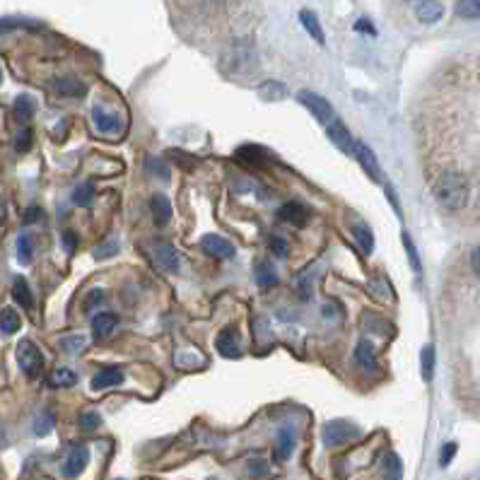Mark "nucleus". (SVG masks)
<instances>
[{"instance_id": "nucleus-1", "label": "nucleus", "mask_w": 480, "mask_h": 480, "mask_svg": "<svg viewBox=\"0 0 480 480\" xmlns=\"http://www.w3.org/2000/svg\"><path fill=\"white\" fill-rule=\"evenodd\" d=\"M432 193H435L437 203L442 208L456 213V210H463L468 205L471 186H468V179L461 172H442L437 177L435 186H432Z\"/></svg>"}, {"instance_id": "nucleus-2", "label": "nucleus", "mask_w": 480, "mask_h": 480, "mask_svg": "<svg viewBox=\"0 0 480 480\" xmlns=\"http://www.w3.org/2000/svg\"><path fill=\"white\" fill-rule=\"evenodd\" d=\"M256 68V49L249 41H234L223 56V70L230 75H249Z\"/></svg>"}, {"instance_id": "nucleus-3", "label": "nucleus", "mask_w": 480, "mask_h": 480, "mask_svg": "<svg viewBox=\"0 0 480 480\" xmlns=\"http://www.w3.org/2000/svg\"><path fill=\"white\" fill-rule=\"evenodd\" d=\"M17 362H20L22 372L27 374L29 379H36L41 374V369H44V355H41V350L29 338L20 340V345H17Z\"/></svg>"}, {"instance_id": "nucleus-4", "label": "nucleus", "mask_w": 480, "mask_h": 480, "mask_svg": "<svg viewBox=\"0 0 480 480\" xmlns=\"http://www.w3.org/2000/svg\"><path fill=\"white\" fill-rule=\"evenodd\" d=\"M357 435H360V430H357L355 425L345 423V420H333V423H329L324 427V444L340 447V444H345V442L355 440Z\"/></svg>"}, {"instance_id": "nucleus-5", "label": "nucleus", "mask_w": 480, "mask_h": 480, "mask_svg": "<svg viewBox=\"0 0 480 480\" xmlns=\"http://www.w3.org/2000/svg\"><path fill=\"white\" fill-rule=\"evenodd\" d=\"M297 99H299V104H304V107H307L309 112L321 121V123L329 126L331 121L336 119L333 107H331V104L326 102V99L321 97V94H314V92H309V89H304V92L297 94Z\"/></svg>"}, {"instance_id": "nucleus-6", "label": "nucleus", "mask_w": 480, "mask_h": 480, "mask_svg": "<svg viewBox=\"0 0 480 480\" xmlns=\"http://www.w3.org/2000/svg\"><path fill=\"white\" fill-rule=\"evenodd\" d=\"M89 463V449L87 447H73L68 453L66 463H63V476L66 478H77Z\"/></svg>"}, {"instance_id": "nucleus-7", "label": "nucleus", "mask_w": 480, "mask_h": 480, "mask_svg": "<svg viewBox=\"0 0 480 480\" xmlns=\"http://www.w3.org/2000/svg\"><path fill=\"white\" fill-rule=\"evenodd\" d=\"M352 157H355V160L360 162V167L369 174V177L374 179V181H379V179H382V170H379L377 155H374V152L369 150V145H365V142H355V150H352Z\"/></svg>"}, {"instance_id": "nucleus-8", "label": "nucleus", "mask_w": 480, "mask_h": 480, "mask_svg": "<svg viewBox=\"0 0 480 480\" xmlns=\"http://www.w3.org/2000/svg\"><path fill=\"white\" fill-rule=\"evenodd\" d=\"M326 133H329L331 142H333V145L338 147L340 152H345V155L352 157V150H355V140H352V135L347 133V128L340 123V121H331L329 128H326Z\"/></svg>"}, {"instance_id": "nucleus-9", "label": "nucleus", "mask_w": 480, "mask_h": 480, "mask_svg": "<svg viewBox=\"0 0 480 480\" xmlns=\"http://www.w3.org/2000/svg\"><path fill=\"white\" fill-rule=\"evenodd\" d=\"M200 246H203L205 254H210L215 258H234V254H237L234 246L218 234H205L203 239H200Z\"/></svg>"}, {"instance_id": "nucleus-10", "label": "nucleus", "mask_w": 480, "mask_h": 480, "mask_svg": "<svg viewBox=\"0 0 480 480\" xmlns=\"http://www.w3.org/2000/svg\"><path fill=\"white\" fill-rule=\"evenodd\" d=\"M442 15H444V5H442L440 0H420V3L415 5V17H418L423 24L440 22Z\"/></svg>"}, {"instance_id": "nucleus-11", "label": "nucleus", "mask_w": 480, "mask_h": 480, "mask_svg": "<svg viewBox=\"0 0 480 480\" xmlns=\"http://www.w3.org/2000/svg\"><path fill=\"white\" fill-rule=\"evenodd\" d=\"M123 384V372L119 367H107V369H99L92 379V389L94 391H104V389H114Z\"/></svg>"}, {"instance_id": "nucleus-12", "label": "nucleus", "mask_w": 480, "mask_h": 480, "mask_svg": "<svg viewBox=\"0 0 480 480\" xmlns=\"http://www.w3.org/2000/svg\"><path fill=\"white\" fill-rule=\"evenodd\" d=\"M278 218H280L283 223L292 225V227H302L304 223H307V208H304L302 203H297V200H290V203L280 205Z\"/></svg>"}, {"instance_id": "nucleus-13", "label": "nucleus", "mask_w": 480, "mask_h": 480, "mask_svg": "<svg viewBox=\"0 0 480 480\" xmlns=\"http://www.w3.org/2000/svg\"><path fill=\"white\" fill-rule=\"evenodd\" d=\"M116 324H119V316L112 314V311H102V314H97L92 319V333L94 338L104 340L109 338V336L116 331Z\"/></svg>"}, {"instance_id": "nucleus-14", "label": "nucleus", "mask_w": 480, "mask_h": 480, "mask_svg": "<svg viewBox=\"0 0 480 480\" xmlns=\"http://www.w3.org/2000/svg\"><path fill=\"white\" fill-rule=\"evenodd\" d=\"M150 210H152V220H155V225H160V227L170 225L172 203H170V198H167L165 193H155V196L150 198Z\"/></svg>"}, {"instance_id": "nucleus-15", "label": "nucleus", "mask_w": 480, "mask_h": 480, "mask_svg": "<svg viewBox=\"0 0 480 480\" xmlns=\"http://www.w3.org/2000/svg\"><path fill=\"white\" fill-rule=\"evenodd\" d=\"M294 444H297L294 427H283L280 435H278V440H276V458L278 461H287L294 451Z\"/></svg>"}, {"instance_id": "nucleus-16", "label": "nucleus", "mask_w": 480, "mask_h": 480, "mask_svg": "<svg viewBox=\"0 0 480 480\" xmlns=\"http://www.w3.org/2000/svg\"><path fill=\"white\" fill-rule=\"evenodd\" d=\"M92 121H94V128H97L99 133H119L121 130V121L116 119V116L107 114L102 107L92 109Z\"/></svg>"}, {"instance_id": "nucleus-17", "label": "nucleus", "mask_w": 480, "mask_h": 480, "mask_svg": "<svg viewBox=\"0 0 480 480\" xmlns=\"http://www.w3.org/2000/svg\"><path fill=\"white\" fill-rule=\"evenodd\" d=\"M350 230H352V237H355V241H357V246H360V251L362 254H372L374 251V234H372V230L362 223V220H355V223L350 225Z\"/></svg>"}, {"instance_id": "nucleus-18", "label": "nucleus", "mask_w": 480, "mask_h": 480, "mask_svg": "<svg viewBox=\"0 0 480 480\" xmlns=\"http://www.w3.org/2000/svg\"><path fill=\"white\" fill-rule=\"evenodd\" d=\"M155 261L160 263L167 273L179 271V254H177V249L170 244H157L155 246Z\"/></svg>"}, {"instance_id": "nucleus-19", "label": "nucleus", "mask_w": 480, "mask_h": 480, "mask_svg": "<svg viewBox=\"0 0 480 480\" xmlns=\"http://www.w3.org/2000/svg\"><path fill=\"white\" fill-rule=\"evenodd\" d=\"M355 360L357 365L362 369H367V372H374L377 369V350H374V345L369 340H360L355 347Z\"/></svg>"}, {"instance_id": "nucleus-20", "label": "nucleus", "mask_w": 480, "mask_h": 480, "mask_svg": "<svg viewBox=\"0 0 480 480\" xmlns=\"http://www.w3.org/2000/svg\"><path fill=\"white\" fill-rule=\"evenodd\" d=\"M215 345H218L220 355H225V357H237V355H239V340H237L234 329H225L223 333L218 336Z\"/></svg>"}, {"instance_id": "nucleus-21", "label": "nucleus", "mask_w": 480, "mask_h": 480, "mask_svg": "<svg viewBox=\"0 0 480 480\" xmlns=\"http://www.w3.org/2000/svg\"><path fill=\"white\" fill-rule=\"evenodd\" d=\"M54 89L63 97H82L85 94V85L75 77H58L54 82Z\"/></svg>"}, {"instance_id": "nucleus-22", "label": "nucleus", "mask_w": 480, "mask_h": 480, "mask_svg": "<svg viewBox=\"0 0 480 480\" xmlns=\"http://www.w3.org/2000/svg\"><path fill=\"white\" fill-rule=\"evenodd\" d=\"M299 22H302V27L309 31L311 39L319 41V44H324V29H321L319 17H316L311 10H302V13H299Z\"/></svg>"}, {"instance_id": "nucleus-23", "label": "nucleus", "mask_w": 480, "mask_h": 480, "mask_svg": "<svg viewBox=\"0 0 480 480\" xmlns=\"http://www.w3.org/2000/svg\"><path fill=\"white\" fill-rule=\"evenodd\" d=\"M20 326H22V321H20V314L13 307H5L0 311V333L13 336L20 331Z\"/></svg>"}, {"instance_id": "nucleus-24", "label": "nucleus", "mask_w": 480, "mask_h": 480, "mask_svg": "<svg viewBox=\"0 0 480 480\" xmlns=\"http://www.w3.org/2000/svg\"><path fill=\"white\" fill-rule=\"evenodd\" d=\"M77 382V374L73 372L70 367H58L51 372V377H49V384L54 389H66V387H73V384Z\"/></svg>"}, {"instance_id": "nucleus-25", "label": "nucleus", "mask_w": 480, "mask_h": 480, "mask_svg": "<svg viewBox=\"0 0 480 480\" xmlns=\"http://www.w3.org/2000/svg\"><path fill=\"white\" fill-rule=\"evenodd\" d=\"M237 157L244 162H249V165H266L268 162V155L266 150H261L258 145H244L237 150Z\"/></svg>"}, {"instance_id": "nucleus-26", "label": "nucleus", "mask_w": 480, "mask_h": 480, "mask_svg": "<svg viewBox=\"0 0 480 480\" xmlns=\"http://www.w3.org/2000/svg\"><path fill=\"white\" fill-rule=\"evenodd\" d=\"M13 297L17 299V302L22 304L24 309L34 307V297H31L29 285H27V280H24V278H15V283H13Z\"/></svg>"}, {"instance_id": "nucleus-27", "label": "nucleus", "mask_w": 480, "mask_h": 480, "mask_svg": "<svg viewBox=\"0 0 480 480\" xmlns=\"http://www.w3.org/2000/svg\"><path fill=\"white\" fill-rule=\"evenodd\" d=\"M258 94H261L263 99H268V102H278V99H283L285 94H287V87H285L283 82H278V80H268V82H263V85H261Z\"/></svg>"}, {"instance_id": "nucleus-28", "label": "nucleus", "mask_w": 480, "mask_h": 480, "mask_svg": "<svg viewBox=\"0 0 480 480\" xmlns=\"http://www.w3.org/2000/svg\"><path fill=\"white\" fill-rule=\"evenodd\" d=\"M456 17L480 20V0H456Z\"/></svg>"}, {"instance_id": "nucleus-29", "label": "nucleus", "mask_w": 480, "mask_h": 480, "mask_svg": "<svg viewBox=\"0 0 480 480\" xmlns=\"http://www.w3.org/2000/svg\"><path fill=\"white\" fill-rule=\"evenodd\" d=\"M34 109H36L34 99L27 97V94H22V97L15 99V116H17L20 121L31 119V116H34Z\"/></svg>"}, {"instance_id": "nucleus-30", "label": "nucleus", "mask_w": 480, "mask_h": 480, "mask_svg": "<svg viewBox=\"0 0 480 480\" xmlns=\"http://www.w3.org/2000/svg\"><path fill=\"white\" fill-rule=\"evenodd\" d=\"M256 283L261 285V287H273V285L278 283V276H276V268L271 266L268 261H263L261 266H258V273H256Z\"/></svg>"}, {"instance_id": "nucleus-31", "label": "nucleus", "mask_w": 480, "mask_h": 480, "mask_svg": "<svg viewBox=\"0 0 480 480\" xmlns=\"http://www.w3.org/2000/svg\"><path fill=\"white\" fill-rule=\"evenodd\" d=\"M58 345H61V350L68 352V355H77L80 350H85L87 338L85 336H68V338H63Z\"/></svg>"}, {"instance_id": "nucleus-32", "label": "nucleus", "mask_w": 480, "mask_h": 480, "mask_svg": "<svg viewBox=\"0 0 480 480\" xmlns=\"http://www.w3.org/2000/svg\"><path fill=\"white\" fill-rule=\"evenodd\" d=\"M54 423H56L54 413H51V410H44V413H41L39 418H36V423H34V435L36 437H46L51 430H54Z\"/></svg>"}, {"instance_id": "nucleus-33", "label": "nucleus", "mask_w": 480, "mask_h": 480, "mask_svg": "<svg viewBox=\"0 0 480 480\" xmlns=\"http://www.w3.org/2000/svg\"><path fill=\"white\" fill-rule=\"evenodd\" d=\"M384 473H387V480H400L403 476V466H400V458L396 453H389L387 461H384Z\"/></svg>"}, {"instance_id": "nucleus-34", "label": "nucleus", "mask_w": 480, "mask_h": 480, "mask_svg": "<svg viewBox=\"0 0 480 480\" xmlns=\"http://www.w3.org/2000/svg\"><path fill=\"white\" fill-rule=\"evenodd\" d=\"M80 427L85 432H94L102 427V415L97 413V410H87V413L80 415Z\"/></svg>"}, {"instance_id": "nucleus-35", "label": "nucleus", "mask_w": 480, "mask_h": 480, "mask_svg": "<svg viewBox=\"0 0 480 480\" xmlns=\"http://www.w3.org/2000/svg\"><path fill=\"white\" fill-rule=\"evenodd\" d=\"M92 183H80V186L75 188V193H73V203L75 205H89V200H92Z\"/></svg>"}, {"instance_id": "nucleus-36", "label": "nucleus", "mask_w": 480, "mask_h": 480, "mask_svg": "<svg viewBox=\"0 0 480 480\" xmlns=\"http://www.w3.org/2000/svg\"><path fill=\"white\" fill-rule=\"evenodd\" d=\"M246 471H249L251 478H263L271 473V468H268V461H263V458H251L249 466H246Z\"/></svg>"}, {"instance_id": "nucleus-37", "label": "nucleus", "mask_w": 480, "mask_h": 480, "mask_svg": "<svg viewBox=\"0 0 480 480\" xmlns=\"http://www.w3.org/2000/svg\"><path fill=\"white\" fill-rule=\"evenodd\" d=\"M17 258H20V263H29L31 261V241H29V237L27 234H20L17 237Z\"/></svg>"}, {"instance_id": "nucleus-38", "label": "nucleus", "mask_w": 480, "mask_h": 480, "mask_svg": "<svg viewBox=\"0 0 480 480\" xmlns=\"http://www.w3.org/2000/svg\"><path fill=\"white\" fill-rule=\"evenodd\" d=\"M403 246H405V251H408V261H410V266H413V271H415V273H420V258H418V249H415L413 239H410L408 234H403Z\"/></svg>"}, {"instance_id": "nucleus-39", "label": "nucleus", "mask_w": 480, "mask_h": 480, "mask_svg": "<svg viewBox=\"0 0 480 480\" xmlns=\"http://www.w3.org/2000/svg\"><path fill=\"white\" fill-rule=\"evenodd\" d=\"M432 372H435V350L427 345L423 350V377L427 379V382L432 379Z\"/></svg>"}, {"instance_id": "nucleus-40", "label": "nucleus", "mask_w": 480, "mask_h": 480, "mask_svg": "<svg viewBox=\"0 0 480 480\" xmlns=\"http://www.w3.org/2000/svg\"><path fill=\"white\" fill-rule=\"evenodd\" d=\"M268 246H271V251H273V254H276V256H280V258H283V256H287V251H290L287 241H285L280 234H273L271 239H268Z\"/></svg>"}, {"instance_id": "nucleus-41", "label": "nucleus", "mask_w": 480, "mask_h": 480, "mask_svg": "<svg viewBox=\"0 0 480 480\" xmlns=\"http://www.w3.org/2000/svg\"><path fill=\"white\" fill-rule=\"evenodd\" d=\"M145 167H147L150 172H155L160 179H167V177H170V170H167V165H165L162 160H157V157H150V160L145 162Z\"/></svg>"}, {"instance_id": "nucleus-42", "label": "nucleus", "mask_w": 480, "mask_h": 480, "mask_svg": "<svg viewBox=\"0 0 480 480\" xmlns=\"http://www.w3.org/2000/svg\"><path fill=\"white\" fill-rule=\"evenodd\" d=\"M107 299V294H104V290H92V292L87 294V302H85V309L92 311L94 307H99V304Z\"/></svg>"}, {"instance_id": "nucleus-43", "label": "nucleus", "mask_w": 480, "mask_h": 480, "mask_svg": "<svg viewBox=\"0 0 480 480\" xmlns=\"http://www.w3.org/2000/svg\"><path fill=\"white\" fill-rule=\"evenodd\" d=\"M116 251H119V241H116V239H112V241H107V244H102V246H99V249L94 251V256H97L99 261H102V258H107V256H114Z\"/></svg>"}, {"instance_id": "nucleus-44", "label": "nucleus", "mask_w": 480, "mask_h": 480, "mask_svg": "<svg viewBox=\"0 0 480 480\" xmlns=\"http://www.w3.org/2000/svg\"><path fill=\"white\" fill-rule=\"evenodd\" d=\"M31 145V130L24 128L22 133L17 135V140H15V147H17V152H27Z\"/></svg>"}, {"instance_id": "nucleus-45", "label": "nucleus", "mask_w": 480, "mask_h": 480, "mask_svg": "<svg viewBox=\"0 0 480 480\" xmlns=\"http://www.w3.org/2000/svg\"><path fill=\"white\" fill-rule=\"evenodd\" d=\"M453 456H456V444L449 442V444H444V449L440 453V466H449Z\"/></svg>"}, {"instance_id": "nucleus-46", "label": "nucleus", "mask_w": 480, "mask_h": 480, "mask_svg": "<svg viewBox=\"0 0 480 480\" xmlns=\"http://www.w3.org/2000/svg\"><path fill=\"white\" fill-rule=\"evenodd\" d=\"M471 271L480 278V244L473 249V254H471Z\"/></svg>"}, {"instance_id": "nucleus-47", "label": "nucleus", "mask_w": 480, "mask_h": 480, "mask_svg": "<svg viewBox=\"0 0 480 480\" xmlns=\"http://www.w3.org/2000/svg\"><path fill=\"white\" fill-rule=\"evenodd\" d=\"M63 246H66L68 251H73L77 246V237L73 234V232H66V234H63Z\"/></svg>"}, {"instance_id": "nucleus-48", "label": "nucleus", "mask_w": 480, "mask_h": 480, "mask_svg": "<svg viewBox=\"0 0 480 480\" xmlns=\"http://www.w3.org/2000/svg\"><path fill=\"white\" fill-rule=\"evenodd\" d=\"M41 218V210L39 208H29L27 213H24V225H29V223H36V220Z\"/></svg>"}, {"instance_id": "nucleus-49", "label": "nucleus", "mask_w": 480, "mask_h": 480, "mask_svg": "<svg viewBox=\"0 0 480 480\" xmlns=\"http://www.w3.org/2000/svg\"><path fill=\"white\" fill-rule=\"evenodd\" d=\"M355 29L357 31H367V34H374V29H372V24L367 22V20H360V22L355 24Z\"/></svg>"}, {"instance_id": "nucleus-50", "label": "nucleus", "mask_w": 480, "mask_h": 480, "mask_svg": "<svg viewBox=\"0 0 480 480\" xmlns=\"http://www.w3.org/2000/svg\"><path fill=\"white\" fill-rule=\"evenodd\" d=\"M5 218V203H3V198H0V220Z\"/></svg>"}, {"instance_id": "nucleus-51", "label": "nucleus", "mask_w": 480, "mask_h": 480, "mask_svg": "<svg viewBox=\"0 0 480 480\" xmlns=\"http://www.w3.org/2000/svg\"><path fill=\"white\" fill-rule=\"evenodd\" d=\"M0 80H3V70H0Z\"/></svg>"}]
</instances>
